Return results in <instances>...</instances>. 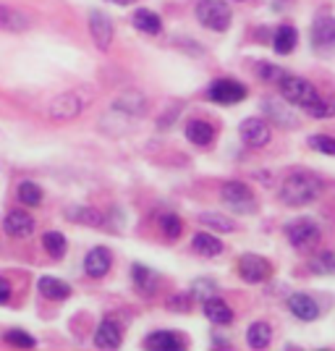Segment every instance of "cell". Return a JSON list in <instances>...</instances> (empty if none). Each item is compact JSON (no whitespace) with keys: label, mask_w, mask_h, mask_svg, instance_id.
Returning <instances> with one entry per match:
<instances>
[{"label":"cell","mask_w":335,"mask_h":351,"mask_svg":"<svg viewBox=\"0 0 335 351\" xmlns=\"http://www.w3.org/2000/svg\"><path fill=\"white\" fill-rule=\"evenodd\" d=\"M320 191H322V184L317 176L306 173V171H296V173L283 178L277 194H280V199H283L286 205L301 207V205L314 202V199L320 197Z\"/></svg>","instance_id":"1"},{"label":"cell","mask_w":335,"mask_h":351,"mask_svg":"<svg viewBox=\"0 0 335 351\" xmlns=\"http://www.w3.org/2000/svg\"><path fill=\"white\" fill-rule=\"evenodd\" d=\"M194 14H197V21L202 27H207V29L212 32H225L231 27V21H234L231 5L225 0H199L197 8H194Z\"/></svg>","instance_id":"2"},{"label":"cell","mask_w":335,"mask_h":351,"mask_svg":"<svg viewBox=\"0 0 335 351\" xmlns=\"http://www.w3.org/2000/svg\"><path fill=\"white\" fill-rule=\"evenodd\" d=\"M277 87H280V95H283L286 103L299 105V108H306L320 97V92L314 89L312 82H306L301 76H291V73H283L277 79Z\"/></svg>","instance_id":"3"},{"label":"cell","mask_w":335,"mask_h":351,"mask_svg":"<svg viewBox=\"0 0 335 351\" xmlns=\"http://www.w3.org/2000/svg\"><path fill=\"white\" fill-rule=\"evenodd\" d=\"M220 199L228 210H234L238 215H251L257 210V199L244 181H225L220 186Z\"/></svg>","instance_id":"4"},{"label":"cell","mask_w":335,"mask_h":351,"mask_svg":"<svg viewBox=\"0 0 335 351\" xmlns=\"http://www.w3.org/2000/svg\"><path fill=\"white\" fill-rule=\"evenodd\" d=\"M286 236H288V241H291L296 249H309V247H314V244H320L322 231H320V226H317V220L296 218L286 226Z\"/></svg>","instance_id":"5"},{"label":"cell","mask_w":335,"mask_h":351,"mask_svg":"<svg viewBox=\"0 0 335 351\" xmlns=\"http://www.w3.org/2000/svg\"><path fill=\"white\" fill-rule=\"evenodd\" d=\"M207 97L218 105H236L247 100V87L234 79H218L212 87L207 89Z\"/></svg>","instance_id":"6"},{"label":"cell","mask_w":335,"mask_h":351,"mask_svg":"<svg viewBox=\"0 0 335 351\" xmlns=\"http://www.w3.org/2000/svg\"><path fill=\"white\" fill-rule=\"evenodd\" d=\"M312 45L320 53H333L335 50V19L327 14H320L312 24Z\"/></svg>","instance_id":"7"},{"label":"cell","mask_w":335,"mask_h":351,"mask_svg":"<svg viewBox=\"0 0 335 351\" xmlns=\"http://www.w3.org/2000/svg\"><path fill=\"white\" fill-rule=\"evenodd\" d=\"M273 273V265L267 263L260 254H241L238 260V276L247 280V283H262L270 278Z\"/></svg>","instance_id":"8"},{"label":"cell","mask_w":335,"mask_h":351,"mask_svg":"<svg viewBox=\"0 0 335 351\" xmlns=\"http://www.w3.org/2000/svg\"><path fill=\"white\" fill-rule=\"evenodd\" d=\"M238 134H241V139H244V145L247 147H254V149H260L270 142V123L264 121V118H247L241 126H238Z\"/></svg>","instance_id":"9"},{"label":"cell","mask_w":335,"mask_h":351,"mask_svg":"<svg viewBox=\"0 0 335 351\" xmlns=\"http://www.w3.org/2000/svg\"><path fill=\"white\" fill-rule=\"evenodd\" d=\"M89 34H92V40L97 45V50H110V45H113V21L108 19V16L102 14V11H89Z\"/></svg>","instance_id":"10"},{"label":"cell","mask_w":335,"mask_h":351,"mask_svg":"<svg viewBox=\"0 0 335 351\" xmlns=\"http://www.w3.org/2000/svg\"><path fill=\"white\" fill-rule=\"evenodd\" d=\"M82 97L79 95H73V92H66V95H58V97H53V103L47 108V113L50 118H55V121H71L82 113Z\"/></svg>","instance_id":"11"},{"label":"cell","mask_w":335,"mask_h":351,"mask_svg":"<svg viewBox=\"0 0 335 351\" xmlns=\"http://www.w3.org/2000/svg\"><path fill=\"white\" fill-rule=\"evenodd\" d=\"M3 228L11 239H27L34 231V218L24 210H11L3 220Z\"/></svg>","instance_id":"12"},{"label":"cell","mask_w":335,"mask_h":351,"mask_svg":"<svg viewBox=\"0 0 335 351\" xmlns=\"http://www.w3.org/2000/svg\"><path fill=\"white\" fill-rule=\"evenodd\" d=\"M110 265H113V254H110V249L95 247L87 254V260H84V273H87L89 278H105V276H108V270H110Z\"/></svg>","instance_id":"13"},{"label":"cell","mask_w":335,"mask_h":351,"mask_svg":"<svg viewBox=\"0 0 335 351\" xmlns=\"http://www.w3.org/2000/svg\"><path fill=\"white\" fill-rule=\"evenodd\" d=\"M288 309H291L293 317H299L304 322H312L320 317V304L309 293H291L288 296Z\"/></svg>","instance_id":"14"},{"label":"cell","mask_w":335,"mask_h":351,"mask_svg":"<svg viewBox=\"0 0 335 351\" xmlns=\"http://www.w3.org/2000/svg\"><path fill=\"white\" fill-rule=\"evenodd\" d=\"M32 27V19L27 14H21L18 8H11L5 3H0V29L3 32H14V34H21Z\"/></svg>","instance_id":"15"},{"label":"cell","mask_w":335,"mask_h":351,"mask_svg":"<svg viewBox=\"0 0 335 351\" xmlns=\"http://www.w3.org/2000/svg\"><path fill=\"white\" fill-rule=\"evenodd\" d=\"M123 341V333H121V325L116 320H102L95 330V346L97 349H118Z\"/></svg>","instance_id":"16"},{"label":"cell","mask_w":335,"mask_h":351,"mask_svg":"<svg viewBox=\"0 0 335 351\" xmlns=\"http://www.w3.org/2000/svg\"><path fill=\"white\" fill-rule=\"evenodd\" d=\"M145 346L152 351H181L184 349V338L171 333V330H155L145 338Z\"/></svg>","instance_id":"17"},{"label":"cell","mask_w":335,"mask_h":351,"mask_svg":"<svg viewBox=\"0 0 335 351\" xmlns=\"http://www.w3.org/2000/svg\"><path fill=\"white\" fill-rule=\"evenodd\" d=\"M37 289H40V293H42L45 299H50V302H60V299H69V296H71V286H69L66 280L53 278V276H42V278L37 280Z\"/></svg>","instance_id":"18"},{"label":"cell","mask_w":335,"mask_h":351,"mask_svg":"<svg viewBox=\"0 0 335 351\" xmlns=\"http://www.w3.org/2000/svg\"><path fill=\"white\" fill-rule=\"evenodd\" d=\"M202 304H204V315H207L210 322H215V325H231L234 322V309L228 307L223 299H218V296H210Z\"/></svg>","instance_id":"19"},{"label":"cell","mask_w":335,"mask_h":351,"mask_svg":"<svg viewBox=\"0 0 335 351\" xmlns=\"http://www.w3.org/2000/svg\"><path fill=\"white\" fill-rule=\"evenodd\" d=\"M116 110H121L123 116L129 118H139L147 110V97L139 95V92H123L116 100Z\"/></svg>","instance_id":"20"},{"label":"cell","mask_w":335,"mask_h":351,"mask_svg":"<svg viewBox=\"0 0 335 351\" xmlns=\"http://www.w3.org/2000/svg\"><path fill=\"white\" fill-rule=\"evenodd\" d=\"M132 276H134V286L142 293H147V296H152V293L158 291V286H160V276L152 267H147V265H134Z\"/></svg>","instance_id":"21"},{"label":"cell","mask_w":335,"mask_h":351,"mask_svg":"<svg viewBox=\"0 0 335 351\" xmlns=\"http://www.w3.org/2000/svg\"><path fill=\"white\" fill-rule=\"evenodd\" d=\"M186 136H189L191 145L210 147V145H212V139H215V129H212L207 121L194 118V121H189V126H186Z\"/></svg>","instance_id":"22"},{"label":"cell","mask_w":335,"mask_h":351,"mask_svg":"<svg viewBox=\"0 0 335 351\" xmlns=\"http://www.w3.org/2000/svg\"><path fill=\"white\" fill-rule=\"evenodd\" d=\"M262 110L275 121L277 126H283V129H293L296 126V116L283 105V100H264Z\"/></svg>","instance_id":"23"},{"label":"cell","mask_w":335,"mask_h":351,"mask_svg":"<svg viewBox=\"0 0 335 351\" xmlns=\"http://www.w3.org/2000/svg\"><path fill=\"white\" fill-rule=\"evenodd\" d=\"M191 249L197 254H202V257H218L220 252H223V241L212 234H197L191 239Z\"/></svg>","instance_id":"24"},{"label":"cell","mask_w":335,"mask_h":351,"mask_svg":"<svg viewBox=\"0 0 335 351\" xmlns=\"http://www.w3.org/2000/svg\"><path fill=\"white\" fill-rule=\"evenodd\" d=\"M273 341V328L267 322H251L247 330V343L251 349H267Z\"/></svg>","instance_id":"25"},{"label":"cell","mask_w":335,"mask_h":351,"mask_svg":"<svg viewBox=\"0 0 335 351\" xmlns=\"http://www.w3.org/2000/svg\"><path fill=\"white\" fill-rule=\"evenodd\" d=\"M134 27L139 32H145V34H160L162 32V21L160 16L155 14V11H147V8H139L136 14H134Z\"/></svg>","instance_id":"26"},{"label":"cell","mask_w":335,"mask_h":351,"mask_svg":"<svg viewBox=\"0 0 335 351\" xmlns=\"http://www.w3.org/2000/svg\"><path fill=\"white\" fill-rule=\"evenodd\" d=\"M66 218L71 220V223H82V226H92V228H100L105 218H102V213L97 210H92V207H69L66 210Z\"/></svg>","instance_id":"27"},{"label":"cell","mask_w":335,"mask_h":351,"mask_svg":"<svg viewBox=\"0 0 335 351\" xmlns=\"http://www.w3.org/2000/svg\"><path fill=\"white\" fill-rule=\"evenodd\" d=\"M296 43H299V34L288 24L286 27H277L275 34H273V47H275V53H280V56H288L293 47H296Z\"/></svg>","instance_id":"28"},{"label":"cell","mask_w":335,"mask_h":351,"mask_svg":"<svg viewBox=\"0 0 335 351\" xmlns=\"http://www.w3.org/2000/svg\"><path fill=\"white\" fill-rule=\"evenodd\" d=\"M199 223H204L210 231H220V234H234L236 231V223L220 213H202L199 215Z\"/></svg>","instance_id":"29"},{"label":"cell","mask_w":335,"mask_h":351,"mask_svg":"<svg viewBox=\"0 0 335 351\" xmlns=\"http://www.w3.org/2000/svg\"><path fill=\"white\" fill-rule=\"evenodd\" d=\"M309 270L317 273V276H335V252L325 249L320 254H314L312 263H309Z\"/></svg>","instance_id":"30"},{"label":"cell","mask_w":335,"mask_h":351,"mask_svg":"<svg viewBox=\"0 0 335 351\" xmlns=\"http://www.w3.org/2000/svg\"><path fill=\"white\" fill-rule=\"evenodd\" d=\"M42 247L53 260H60V257L66 254L69 244H66V236L63 234H58V231H47V234L42 236Z\"/></svg>","instance_id":"31"},{"label":"cell","mask_w":335,"mask_h":351,"mask_svg":"<svg viewBox=\"0 0 335 351\" xmlns=\"http://www.w3.org/2000/svg\"><path fill=\"white\" fill-rule=\"evenodd\" d=\"M306 113L312 118H317V121H322V118H333L335 116V97H317L312 105H306L304 108Z\"/></svg>","instance_id":"32"},{"label":"cell","mask_w":335,"mask_h":351,"mask_svg":"<svg viewBox=\"0 0 335 351\" xmlns=\"http://www.w3.org/2000/svg\"><path fill=\"white\" fill-rule=\"evenodd\" d=\"M18 199H21V205H27V207L42 205V189H40L34 181H21V184H18Z\"/></svg>","instance_id":"33"},{"label":"cell","mask_w":335,"mask_h":351,"mask_svg":"<svg viewBox=\"0 0 335 351\" xmlns=\"http://www.w3.org/2000/svg\"><path fill=\"white\" fill-rule=\"evenodd\" d=\"M3 341H5V343H11V346H18V349H34V346H37V341H34L29 333L18 330V328L5 330V333H3Z\"/></svg>","instance_id":"34"},{"label":"cell","mask_w":335,"mask_h":351,"mask_svg":"<svg viewBox=\"0 0 335 351\" xmlns=\"http://www.w3.org/2000/svg\"><path fill=\"white\" fill-rule=\"evenodd\" d=\"M160 231L168 236V239H178L181 231H184V223H181L178 215L168 213V215H160Z\"/></svg>","instance_id":"35"},{"label":"cell","mask_w":335,"mask_h":351,"mask_svg":"<svg viewBox=\"0 0 335 351\" xmlns=\"http://www.w3.org/2000/svg\"><path fill=\"white\" fill-rule=\"evenodd\" d=\"M215 293H218L215 280L199 278V280H194V286H191V296H197V299H202V302H207V299L215 296Z\"/></svg>","instance_id":"36"},{"label":"cell","mask_w":335,"mask_h":351,"mask_svg":"<svg viewBox=\"0 0 335 351\" xmlns=\"http://www.w3.org/2000/svg\"><path fill=\"white\" fill-rule=\"evenodd\" d=\"M309 147L322 152V155H335V139L327 136V134H314V136L309 139Z\"/></svg>","instance_id":"37"},{"label":"cell","mask_w":335,"mask_h":351,"mask_svg":"<svg viewBox=\"0 0 335 351\" xmlns=\"http://www.w3.org/2000/svg\"><path fill=\"white\" fill-rule=\"evenodd\" d=\"M257 71H260V76H262L264 82H277V79L283 76V71H280L277 66H270V63H262Z\"/></svg>","instance_id":"38"},{"label":"cell","mask_w":335,"mask_h":351,"mask_svg":"<svg viewBox=\"0 0 335 351\" xmlns=\"http://www.w3.org/2000/svg\"><path fill=\"white\" fill-rule=\"evenodd\" d=\"M8 299H11V283H8V278L0 276V304H5Z\"/></svg>","instance_id":"39"},{"label":"cell","mask_w":335,"mask_h":351,"mask_svg":"<svg viewBox=\"0 0 335 351\" xmlns=\"http://www.w3.org/2000/svg\"><path fill=\"white\" fill-rule=\"evenodd\" d=\"M184 304H189V296H173V299L168 302V307L178 309V312H181V309H189V307H184Z\"/></svg>","instance_id":"40"},{"label":"cell","mask_w":335,"mask_h":351,"mask_svg":"<svg viewBox=\"0 0 335 351\" xmlns=\"http://www.w3.org/2000/svg\"><path fill=\"white\" fill-rule=\"evenodd\" d=\"M110 3H116V5H132L136 0H110Z\"/></svg>","instance_id":"41"},{"label":"cell","mask_w":335,"mask_h":351,"mask_svg":"<svg viewBox=\"0 0 335 351\" xmlns=\"http://www.w3.org/2000/svg\"><path fill=\"white\" fill-rule=\"evenodd\" d=\"M236 3H247V0H236Z\"/></svg>","instance_id":"42"}]
</instances>
